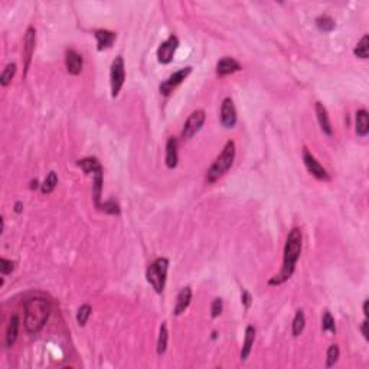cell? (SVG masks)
I'll list each match as a JSON object with an SVG mask.
<instances>
[{
  "instance_id": "7a4b0ae2",
  "label": "cell",
  "mask_w": 369,
  "mask_h": 369,
  "mask_svg": "<svg viewBox=\"0 0 369 369\" xmlns=\"http://www.w3.org/2000/svg\"><path fill=\"white\" fill-rule=\"evenodd\" d=\"M25 328L30 335L43 329L51 314V303L43 297H32L25 301Z\"/></svg>"
},
{
  "instance_id": "44dd1931",
  "label": "cell",
  "mask_w": 369,
  "mask_h": 369,
  "mask_svg": "<svg viewBox=\"0 0 369 369\" xmlns=\"http://www.w3.org/2000/svg\"><path fill=\"white\" fill-rule=\"evenodd\" d=\"M369 131V116L366 110L356 111V134L365 137Z\"/></svg>"
},
{
  "instance_id": "ffe728a7",
  "label": "cell",
  "mask_w": 369,
  "mask_h": 369,
  "mask_svg": "<svg viewBox=\"0 0 369 369\" xmlns=\"http://www.w3.org/2000/svg\"><path fill=\"white\" fill-rule=\"evenodd\" d=\"M18 333H19V317L15 314L10 317L8 332H6V346L8 348H12L15 345V342L18 339Z\"/></svg>"
},
{
  "instance_id": "d590c367",
  "label": "cell",
  "mask_w": 369,
  "mask_h": 369,
  "mask_svg": "<svg viewBox=\"0 0 369 369\" xmlns=\"http://www.w3.org/2000/svg\"><path fill=\"white\" fill-rule=\"evenodd\" d=\"M368 303L369 300H365V303H363V314H365V317H368Z\"/></svg>"
},
{
  "instance_id": "4fadbf2b",
  "label": "cell",
  "mask_w": 369,
  "mask_h": 369,
  "mask_svg": "<svg viewBox=\"0 0 369 369\" xmlns=\"http://www.w3.org/2000/svg\"><path fill=\"white\" fill-rule=\"evenodd\" d=\"M65 65L69 74L78 75L82 71V57L74 49H68L65 52Z\"/></svg>"
},
{
  "instance_id": "9a60e30c",
  "label": "cell",
  "mask_w": 369,
  "mask_h": 369,
  "mask_svg": "<svg viewBox=\"0 0 369 369\" xmlns=\"http://www.w3.org/2000/svg\"><path fill=\"white\" fill-rule=\"evenodd\" d=\"M314 110H316V116H317V121L320 124L321 131L328 136H332L333 130H332V124L331 120H329V116H328V110L326 107L321 104V103H316L314 106Z\"/></svg>"
},
{
  "instance_id": "484cf974",
  "label": "cell",
  "mask_w": 369,
  "mask_h": 369,
  "mask_svg": "<svg viewBox=\"0 0 369 369\" xmlns=\"http://www.w3.org/2000/svg\"><path fill=\"white\" fill-rule=\"evenodd\" d=\"M15 74H16V64H9V65H6V68L3 69V72H2V75H0V84H2L3 87L9 85L12 78L15 77Z\"/></svg>"
},
{
  "instance_id": "8fae6325",
  "label": "cell",
  "mask_w": 369,
  "mask_h": 369,
  "mask_svg": "<svg viewBox=\"0 0 369 369\" xmlns=\"http://www.w3.org/2000/svg\"><path fill=\"white\" fill-rule=\"evenodd\" d=\"M221 123L226 128H233L237 124V110L231 98H225L221 107Z\"/></svg>"
},
{
  "instance_id": "1f68e13d",
  "label": "cell",
  "mask_w": 369,
  "mask_h": 369,
  "mask_svg": "<svg viewBox=\"0 0 369 369\" xmlns=\"http://www.w3.org/2000/svg\"><path fill=\"white\" fill-rule=\"evenodd\" d=\"M100 209H103L104 212H107V214H120V208H118V205L114 202V201H108V202H104V204L100 206Z\"/></svg>"
},
{
  "instance_id": "83f0119b",
  "label": "cell",
  "mask_w": 369,
  "mask_h": 369,
  "mask_svg": "<svg viewBox=\"0 0 369 369\" xmlns=\"http://www.w3.org/2000/svg\"><path fill=\"white\" fill-rule=\"evenodd\" d=\"M321 329L325 332H332V333H336V325H335V319L332 317V314L326 310L323 313V317H321Z\"/></svg>"
},
{
  "instance_id": "7402d4cb",
  "label": "cell",
  "mask_w": 369,
  "mask_h": 369,
  "mask_svg": "<svg viewBox=\"0 0 369 369\" xmlns=\"http://www.w3.org/2000/svg\"><path fill=\"white\" fill-rule=\"evenodd\" d=\"M353 54L360 59H366L369 55V36L363 35V38L360 39L356 45V48L353 49Z\"/></svg>"
},
{
  "instance_id": "603a6c76",
  "label": "cell",
  "mask_w": 369,
  "mask_h": 369,
  "mask_svg": "<svg viewBox=\"0 0 369 369\" xmlns=\"http://www.w3.org/2000/svg\"><path fill=\"white\" fill-rule=\"evenodd\" d=\"M304 326H306L304 313H303V310H297L296 316H294V320H293V336H300L301 332L304 331Z\"/></svg>"
},
{
  "instance_id": "ac0fdd59",
  "label": "cell",
  "mask_w": 369,
  "mask_h": 369,
  "mask_svg": "<svg viewBox=\"0 0 369 369\" xmlns=\"http://www.w3.org/2000/svg\"><path fill=\"white\" fill-rule=\"evenodd\" d=\"M96 39L98 43V51H104L111 48V45L116 40V33L107 29H98L96 30Z\"/></svg>"
},
{
  "instance_id": "f546056e",
  "label": "cell",
  "mask_w": 369,
  "mask_h": 369,
  "mask_svg": "<svg viewBox=\"0 0 369 369\" xmlns=\"http://www.w3.org/2000/svg\"><path fill=\"white\" fill-rule=\"evenodd\" d=\"M89 314H91V306H89V304L81 306L77 313L78 325H79V326H85V323H87Z\"/></svg>"
},
{
  "instance_id": "4316f807",
  "label": "cell",
  "mask_w": 369,
  "mask_h": 369,
  "mask_svg": "<svg viewBox=\"0 0 369 369\" xmlns=\"http://www.w3.org/2000/svg\"><path fill=\"white\" fill-rule=\"evenodd\" d=\"M316 25H317V28L323 32H331V30L335 29V20L332 19L331 16H326V15H323V16H319L317 19H316Z\"/></svg>"
},
{
  "instance_id": "277c9868",
  "label": "cell",
  "mask_w": 369,
  "mask_h": 369,
  "mask_svg": "<svg viewBox=\"0 0 369 369\" xmlns=\"http://www.w3.org/2000/svg\"><path fill=\"white\" fill-rule=\"evenodd\" d=\"M167 270H169V260L165 257L157 258L152 265L147 268L146 279L149 284L155 289L157 294H162L165 290L166 277H167Z\"/></svg>"
},
{
  "instance_id": "6da1fadb",
  "label": "cell",
  "mask_w": 369,
  "mask_h": 369,
  "mask_svg": "<svg viewBox=\"0 0 369 369\" xmlns=\"http://www.w3.org/2000/svg\"><path fill=\"white\" fill-rule=\"evenodd\" d=\"M301 231L299 228H293L287 241H286V247H284V257H283V267L280 272L277 275H274L271 280L268 282L270 286H280L284 282H287L293 275V272L296 270V264L297 260L300 258L301 253Z\"/></svg>"
},
{
  "instance_id": "30bf717a",
  "label": "cell",
  "mask_w": 369,
  "mask_h": 369,
  "mask_svg": "<svg viewBox=\"0 0 369 369\" xmlns=\"http://www.w3.org/2000/svg\"><path fill=\"white\" fill-rule=\"evenodd\" d=\"M303 162H304L306 169H307L316 179H319V180H329V175H328L326 169L316 160V157L311 155L307 149L303 150Z\"/></svg>"
},
{
  "instance_id": "d6a6232c",
  "label": "cell",
  "mask_w": 369,
  "mask_h": 369,
  "mask_svg": "<svg viewBox=\"0 0 369 369\" xmlns=\"http://www.w3.org/2000/svg\"><path fill=\"white\" fill-rule=\"evenodd\" d=\"M222 299H215L212 301V306H211V314H212V317H218L221 313H222Z\"/></svg>"
},
{
  "instance_id": "8992f818",
  "label": "cell",
  "mask_w": 369,
  "mask_h": 369,
  "mask_svg": "<svg viewBox=\"0 0 369 369\" xmlns=\"http://www.w3.org/2000/svg\"><path fill=\"white\" fill-rule=\"evenodd\" d=\"M126 81V68H124V59L123 57H117L111 64L110 71V84H111V96L117 97L123 84Z\"/></svg>"
},
{
  "instance_id": "e0dca14e",
  "label": "cell",
  "mask_w": 369,
  "mask_h": 369,
  "mask_svg": "<svg viewBox=\"0 0 369 369\" xmlns=\"http://www.w3.org/2000/svg\"><path fill=\"white\" fill-rule=\"evenodd\" d=\"M166 166L169 169H175L177 166V140L175 137H169L166 143Z\"/></svg>"
},
{
  "instance_id": "d4e9b609",
  "label": "cell",
  "mask_w": 369,
  "mask_h": 369,
  "mask_svg": "<svg viewBox=\"0 0 369 369\" xmlns=\"http://www.w3.org/2000/svg\"><path fill=\"white\" fill-rule=\"evenodd\" d=\"M57 184H58V176H57L55 172H49V175L47 176V179L43 180L42 188H40L42 189V194H51L57 188Z\"/></svg>"
},
{
  "instance_id": "f1b7e54d",
  "label": "cell",
  "mask_w": 369,
  "mask_h": 369,
  "mask_svg": "<svg viewBox=\"0 0 369 369\" xmlns=\"http://www.w3.org/2000/svg\"><path fill=\"white\" fill-rule=\"evenodd\" d=\"M339 353H340V350H339V346L338 345H331L329 346V349H328V358H326V366L328 368H331V366H333L336 362H338V358H339Z\"/></svg>"
},
{
  "instance_id": "9c48e42d",
  "label": "cell",
  "mask_w": 369,
  "mask_h": 369,
  "mask_svg": "<svg viewBox=\"0 0 369 369\" xmlns=\"http://www.w3.org/2000/svg\"><path fill=\"white\" fill-rule=\"evenodd\" d=\"M179 47V39L176 38L175 35H170L169 38L166 39L165 42L159 47L157 49V61L160 64H169L172 62L173 55H175L176 49Z\"/></svg>"
},
{
  "instance_id": "cb8c5ba5",
  "label": "cell",
  "mask_w": 369,
  "mask_h": 369,
  "mask_svg": "<svg viewBox=\"0 0 369 369\" xmlns=\"http://www.w3.org/2000/svg\"><path fill=\"white\" fill-rule=\"evenodd\" d=\"M167 325L166 323H162L160 326V332H159V339H157V353L159 355H163L166 352V348H167Z\"/></svg>"
},
{
  "instance_id": "7c38bea8",
  "label": "cell",
  "mask_w": 369,
  "mask_h": 369,
  "mask_svg": "<svg viewBox=\"0 0 369 369\" xmlns=\"http://www.w3.org/2000/svg\"><path fill=\"white\" fill-rule=\"evenodd\" d=\"M35 45H36V30L35 28H28L26 30V36H25V47H23V58H25V75L28 72V68L32 61V55L35 51Z\"/></svg>"
},
{
  "instance_id": "4dcf8cb0",
  "label": "cell",
  "mask_w": 369,
  "mask_h": 369,
  "mask_svg": "<svg viewBox=\"0 0 369 369\" xmlns=\"http://www.w3.org/2000/svg\"><path fill=\"white\" fill-rule=\"evenodd\" d=\"M15 268V262L10 261V260H6V258H0V272L3 275H8L10 272L13 271Z\"/></svg>"
},
{
  "instance_id": "52a82bcc",
  "label": "cell",
  "mask_w": 369,
  "mask_h": 369,
  "mask_svg": "<svg viewBox=\"0 0 369 369\" xmlns=\"http://www.w3.org/2000/svg\"><path fill=\"white\" fill-rule=\"evenodd\" d=\"M192 72V68L191 67H186V68H182L179 69V71H176L175 74H172L170 77L167 78L166 81H163L162 84H160V93L167 97V96H170L172 93H173V89L176 87H179L182 82H183L186 78L189 77V74Z\"/></svg>"
},
{
  "instance_id": "e575fe53",
  "label": "cell",
  "mask_w": 369,
  "mask_h": 369,
  "mask_svg": "<svg viewBox=\"0 0 369 369\" xmlns=\"http://www.w3.org/2000/svg\"><path fill=\"white\" fill-rule=\"evenodd\" d=\"M360 331H362V335H363V338L368 340L369 336H368V319H365L363 323H362V328H360Z\"/></svg>"
},
{
  "instance_id": "5b68a950",
  "label": "cell",
  "mask_w": 369,
  "mask_h": 369,
  "mask_svg": "<svg viewBox=\"0 0 369 369\" xmlns=\"http://www.w3.org/2000/svg\"><path fill=\"white\" fill-rule=\"evenodd\" d=\"M78 166L87 173L94 177V202L96 206H100V198H101V188H103V167L100 165L96 157H87L82 160H78Z\"/></svg>"
},
{
  "instance_id": "836d02e7",
  "label": "cell",
  "mask_w": 369,
  "mask_h": 369,
  "mask_svg": "<svg viewBox=\"0 0 369 369\" xmlns=\"http://www.w3.org/2000/svg\"><path fill=\"white\" fill-rule=\"evenodd\" d=\"M241 301H243V304L245 306V309H250V306L253 303V297H251V294L247 292V290H243V293H241Z\"/></svg>"
},
{
  "instance_id": "ba28073f",
  "label": "cell",
  "mask_w": 369,
  "mask_h": 369,
  "mask_svg": "<svg viewBox=\"0 0 369 369\" xmlns=\"http://www.w3.org/2000/svg\"><path fill=\"white\" fill-rule=\"evenodd\" d=\"M205 118H206V116H205L204 110H196V111H194L191 116L188 117V120L184 123L183 130H182V136L184 139H192L202 128L205 123Z\"/></svg>"
},
{
  "instance_id": "8d00e7d4",
  "label": "cell",
  "mask_w": 369,
  "mask_h": 369,
  "mask_svg": "<svg viewBox=\"0 0 369 369\" xmlns=\"http://www.w3.org/2000/svg\"><path fill=\"white\" fill-rule=\"evenodd\" d=\"M15 211H16L18 214H19V212H22V204H20V202H18V204L15 205Z\"/></svg>"
},
{
  "instance_id": "5bb4252c",
  "label": "cell",
  "mask_w": 369,
  "mask_h": 369,
  "mask_svg": "<svg viewBox=\"0 0 369 369\" xmlns=\"http://www.w3.org/2000/svg\"><path fill=\"white\" fill-rule=\"evenodd\" d=\"M241 69V65L231 57H225L218 64H216V75L219 77H225L234 72H238Z\"/></svg>"
},
{
  "instance_id": "3957f363",
  "label": "cell",
  "mask_w": 369,
  "mask_h": 369,
  "mask_svg": "<svg viewBox=\"0 0 369 369\" xmlns=\"http://www.w3.org/2000/svg\"><path fill=\"white\" fill-rule=\"evenodd\" d=\"M234 160H235V143L233 140L226 142V145L223 146L222 153L215 159V162L212 166L208 169V173H206V180L209 183H214L216 182L219 177H222L234 165Z\"/></svg>"
},
{
  "instance_id": "74e56055",
  "label": "cell",
  "mask_w": 369,
  "mask_h": 369,
  "mask_svg": "<svg viewBox=\"0 0 369 369\" xmlns=\"http://www.w3.org/2000/svg\"><path fill=\"white\" fill-rule=\"evenodd\" d=\"M38 188V180L35 179L33 182H32V184H30V189H36Z\"/></svg>"
},
{
  "instance_id": "2e32d148",
  "label": "cell",
  "mask_w": 369,
  "mask_h": 369,
  "mask_svg": "<svg viewBox=\"0 0 369 369\" xmlns=\"http://www.w3.org/2000/svg\"><path fill=\"white\" fill-rule=\"evenodd\" d=\"M191 300H192V290L191 287H183L177 297H176V306H175V314L176 316H180L191 304Z\"/></svg>"
},
{
  "instance_id": "d6986e66",
  "label": "cell",
  "mask_w": 369,
  "mask_h": 369,
  "mask_svg": "<svg viewBox=\"0 0 369 369\" xmlns=\"http://www.w3.org/2000/svg\"><path fill=\"white\" fill-rule=\"evenodd\" d=\"M254 340H255V329H254V326H248L245 329V339H244L243 350H241V360L243 362L248 359L251 349H253Z\"/></svg>"
}]
</instances>
